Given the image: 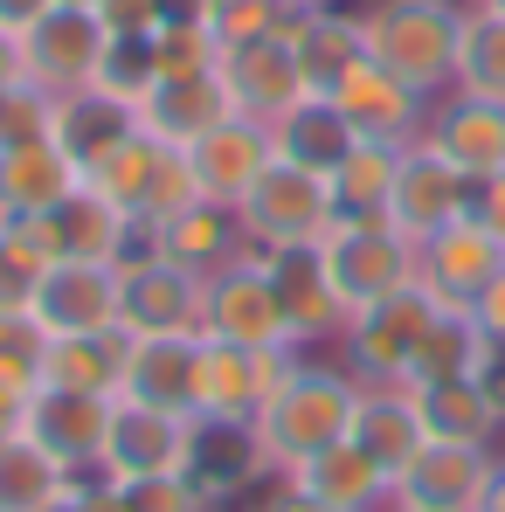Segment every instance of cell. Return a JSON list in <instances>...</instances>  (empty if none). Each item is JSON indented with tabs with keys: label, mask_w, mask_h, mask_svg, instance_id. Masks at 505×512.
<instances>
[{
	"label": "cell",
	"mask_w": 505,
	"mask_h": 512,
	"mask_svg": "<svg viewBox=\"0 0 505 512\" xmlns=\"http://www.w3.org/2000/svg\"><path fill=\"white\" fill-rule=\"evenodd\" d=\"M70 485H77V478H70L42 443H28L21 429L0 443V512H42V506H56Z\"/></svg>",
	"instance_id": "obj_35"
},
{
	"label": "cell",
	"mask_w": 505,
	"mask_h": 512,
	"mask_svg": "<svg viewBox=\"0 0 505 512\" xmlns=\"http://www.w3.org/2000/svg\"><path fill=\"white\" fill-rule=\"evenodd\" d=\"M436 291H395V298H374V305H360L353 319H346V367L367 381V388H409L416 381V353H422V333H429V319H436Z\"/></svg>",
	"instance_id": "obj_4"
},
{
	"label": "cell",
	"mask_w": 505,
	"mask_h": 512,
	"mask_svg": "<svg viewBox=\"0 0 505 512\" xmlns=\"http://www.w3.org/2000/svg\"><path fill=\"white\" fill-rule=\"evenodd\" d=\"M104 21L97 7H70V0H49L21 35H14V56H21V77L42 84L49 97L63 90H84L97 84V63H104Z\"/></svg>",
	"instance_id": "obj_6"
},
{
	"label": "cell",
	"mask_w": 505,
	"mask_h": 512,
	"mask_svg": "<svg viewBox=\"0 0 505 512\" xmlns=\"http://www.w3.org/2000/svg\"><path fill=\"white\" fill-rule=\"evenodd\" d=\"M14 429H21V409H14V402H0V443H7Z\"/></svg>",
	"instance_id": "obj_54"
},
{
	"label": "cell",
	"mask_w": 505,
	"mask_h": 512,
	"mask_svg": "<svg viewBox=\"0 0 505 512\" xmlns=\"http://www.w3.org/2000/svg\"><path fill=\"white\" fill-rule=\"evenodd\" d=\"M139 132V118H132V104H118V97H104L97 84L84 90H63L56 97V118H49V139H56V153L70 160L77 173H90L111 146H125Z\"/></svg>",
	"instance_id": "obj_24"
},
{
	"label": "cell",
	"mask_w": 505,
	"mask_h": 512,
	"mask_svg": "<svg viewBox=\"0 0 505 512\" xmlns=\"http://www.w3.org/2000/svg\"><path fill=\"white\" fill-rule=\"evenodd\" d=\"M277 298H284V319H291V340L298 346H326V340H346V319L353 305L339 298L333 270H326V250L305 243V250H270L263 256Z\"/></svg>",
	"instance_id": "obj_13"
},
{
	"label": "cell",
	"mask_w": 505,
	"mask_h": 512,
	"mask_svg": "<svg viewBox=\"0 0 505 512\" xmlns=\"http://www.w3.org/2000/svg\"><path fill=\"white\" fill-rule=\"evenodd\" d=\"M139 243H146V250H160L167 263H180V270H194V277H215L229 256H243L236 215H229L222 201H194V208H180V215L160 222V229H146Z\"/></svg>",
	"instance_id": "obj_31"
},
{
	"label": "cell",
	"mask_w": 505,
	"mask_h": 512,
	"mask_svg": "<svg viewBox=\"0 0 505 512\" xmlns=\"http://www.w3.org/2000/svg\"><path fill=\"white\" fill-rule=\"evenodd\" d=\"M395 146H353L346 167L333 173V208L339 222H388V187H395Z\"/></svg>",
	"instance_id": "obj_36"
},
{
	"label": "cell",
	"mask_w": 505,
	"mask_h": 512,
	"mask_svg": "<svg viewBox=\"0 0 505 512\" xmlns=\"http://www.w3.org/2000/svg\"><path fill=\"white\" fill-rule=\"evenodd\" d=\"M291 7H339V0H291Z\"/></svg>",
	"instance_id": "obj_56"
},
{
	"label": "cell",
	"mask_w": 505,
	"mask_h": 512,
	"mask_svg": "<svg viewBox=\"0 0 505 512\" xmlns=\"http://www.w3.org/2000/svg\"><path fill=\"white\" fill-rule=\"evenodd\" d=\"M291 14H298L291 0H208V28H215V42H222V49L291 28Z\"/></svg>",
	"instance_id": "obj_43"
},
{
	"label": "cell",
	"mask_w": 505,
	"mask_h": 512,
	"mask_svg": "<svg viewBox=\"0 0 505 512\" xmlns=\"http://www.w3.org/2000/svg\"><path fill=\"white\" fill-rule=\"evenodd\" d=\"M346 443H360L388 478H402L409 464H416V450L429 443V429H422V409L409 388H367L360 395V416H353V436Z\"/></svg>",
	"instance_id": "obj_32"
},
{
	"label": "cell",
	"mask_w": 505,
	"mask_h": 512,
	"mask_svg": "<svg viewBox=\"0 0 505 512\" xmlns=\"http://www.w3.org/2000/svg\"><path fill=\"white\" fill-rule=\"evenodd\" d=\"M21 77V56H14V35H0V90Z\"/></svg>",
	"instance_id": "obj_52"
},
{
	"label": "cell",
	"mask_w": 505,
	"mask_h": 512,
	"mask_svg": "<svg viewBox=\"0 0 505 512\" xmlns=\"http://www.w3.org/2000/svg\"><path fill=\"white\" fill-rule=\"evenodd\" d=\"M42 512H84V506H77V485H70V492H63L56 506H42Z\"/></svg>",
	"instance_id": "obj_55"
},
{
	"label": "cell",
	"mask_w": 505,
	"mask_h": 512,
	"mask_svg": "<svg viewBox=\"0 0 505 512\" xmlns=\"http://www.w3.org/2000/svg\"><path fill=\"white\" fill-rule=\"evenodd\" d=\"M49 222H56L63 256H84V263H125V256L139 250V222H132L125 208H111L97 187H84V180L49 208Z\"/></svg>",
	"instance_id": "obj_28"
},
{
	"label": "cell",
	"mask_w": 505,
	"mask_h": 512,
	"mask_svg": "<svg viewBox=\"0 0 505 512\" xmlns=\"http://www.w3.org/2000/svg\"><path fill=\"white\" fill-rule=\"evenodd\" d=\"M409 395L422 409L429 443H478V450H492V436L505 423V402L485 381H409Z\"/></svg>",
	"instance_id": "obj_30"
},
{
	"label": "cell",
	"mask_w": 505,
	"mask_h": 512,
	"mask_svg": "<svg viewBox=\"0 0 505 512\" xmlns=\"http://www.w3.org/2000/svg\"><path fill=\"white\" fill-rule=\"evenodd\" d=\"M388 512H422V506H388Z\"/></svg>",
	"instance_id": "obj_58"
},
{
	"label": "cell",
	"mask_w": 505,
	"mask_h": 512,
	"mask_svg": "<svg viewBox=\"0 0 505 512\" xmlns=\"http://www.w3.org/2000/svg\"><path fill=\"white\" fill-rule=\"evenodd\" d=\"M42 353H49V333L35 312H0V402L28 409L42 395Z\"/></svg>",
	"instance_id": "obj_38"
},
{
	"label": "cell",
	"mask_w": 505,
	"mask_h": 512,
	"mask_svg": "<svg viewBox=\"0 0 505 512\" xmlns=\"http://www.w3.org/2000/svg\"><path fill=\"white\" fill-rule=\"evenodd\" d=\"M478 7H499V14H505V0H478Z\"/></svg>",
	"instance_id": "obj_57"
},
{
	"label": "cell",
	"mask_w": 505,
	"mask_h": 512,
	"mask_svg": "<svg viewBox=\"0 0 505 512\" xmlns=\"http://www.w3.org/2000/svg\"><path fill=\"white\" fill-rule=\"evenodd\" d=\"M49 118H56V97L42 84H28V77H14V84L0 90V153L42 146L49 139Z\"/></svg>",
	"instance_id": "obj_42"
},
{
	"label": "cell",
	"mask_w": 505,
	"mask_h": 512,
	"mask_svg": "<svg viewBox=\"0 0 505 512\" xmlns=\"http://www.w3.org/2000/svg\"><path fill=\"white\" fill-rule=\"evenodd\" d=\"M77 180H84V173L56 153V139L14 146V153H0V215H49Z\"/></svg>",
	"instance_id": "obj_34"
},
{
	"label": "cell",
	"mask_w": 505,
	"mask_h": 512,
	"mask_svg": "<svg viewBox=\"0 0 505 512\" xmlns=\"http://www.w3.org/2000/svg\"><path fill=\"white\" fill-rule=\"evenodd\" d=\"M201 333L229 346H263V353H305L291 340V319H284V298L263 270V256L243 250L229 256L215 277H208V298H201Z\"/></svg>",
	"instance_id": "obj_5"
},
{
	"label": "cell",
	"mask_w": 505,
	"mask_h": 512,
	"mask_svg": "<svg viewBox=\"0 0 505 512\" xmlns=\"http://www.w3.org/2000/svg\"><path fill=\"white\" fill-rule=\"evenodd\" d=\"M263 512H339V506H326V499H312V492H298V485L284 478V485H277V499H270Z\"/></svg>",
	"instance_id": "obj_49"
},
{
	"label": "cell",
	"mask_w": 505,
	"mask_h": 512,
	"mask_svg": "<svg viewBox=\"0 0 505 512\" xmlns=\"http://www.w3.org/2000/svg\"><path fill=\"white\" fill-rule=\"evenodd\" d=\"M153 160H160V139H146V132H132L125 146H111L97 167L84 173V187H97L111 208H125L132 222H139V201H146V180H153Z\"/></svg>",
	"instance_id": "obj_39"
},
{
	"label": "cell",
	"mask_w": 505,
	"mask_h": 512,
	"mask_svg": "<svg viewBox=\"0 0 505 512\" xmlns=\"http://www.w3.org/2000/svg\"><path fill=\"white\" fill-rule=\"evenodd\" d=\"M42 7H49V0H0V35H21Z\"/></svg>",
	"instance_id": "obj_50"
},
{
	"label": "cell",
	"mask_w": 505,
	"mask_h": 512,
	"mask_svg": "<svg viewBox=\"0 0 505 512\" xmlns=\"http://www.w3.org/2000/svg\"><path fill=\"white\" fill-rule=\"evenodd\" d=\"M132 118H139L146 139L187 153L201 132H215L222 118H236V104H229V90H222V70H215V77H160V84L132 104Z\"/></svg>",
	"instance_id": "obj_22"
},
{
	"label": "cell",
	"mask_w": 505,
	"mask_h": 512,
	"mask_svg": "<svg viewBox=\"0 0 505 512\" xmlns=\"http://www.w3.org/2000/svg\"><path fill=\"white\" fill-rule=\"evenodd\" d=\"M291 49L312 97H333L360 63H367V21L346 7H298L291 14Z\"/></svg>",
	"instance_id": "obj_23"
},
{
	"label": "cell",
	"mask_w": 505,
	"mask_h": 512,
	"mask_svg": "<svg viewBox=\"0 0 505 512\" xmlns=\"http://www.w3.org/2000/svg\"><path fill=\"white\" fill-rule=\"evenodd\" d=\"M35 319H42V333H104V326H118V263L63 256L42 277Z\"/></svg>",
	"instance_id": "obj_21"
},
{
	"label": "cell",
	"mask_w": 505,
	"mask_h": 512,
	"mask_svg": "<svg viewBox=\"0 0 505 512\" xmlns=\"http://www.w3.org/2000/svg\"><path fill=\"white\" fill-rule=\"evenodd\" d=\"M367 21V63L416 84L422 97H443L457 84V42H464V0H381Z\"/></svg>",
	"instance_id": "obj_2"
},
{
	"label": "cell",
	"mask_w": 505,
	"mask_h": 512,
	"mask_svg": "<svg viewBox=\"0 0 505 512\" xmlns=\"http://www.w3.org/2000/svg\"><path fill=\"white\" fill-rule=\"evenodd\" d=\"M70 7H97V0H70Z\"/></svg>",
	"instance_id": "obj_59"
},
{
	"label": "cell",
	"mask_w": 505,
	"mask_h": 512,
	"mask_svg": "<svg viewBox=\"0 0 505 512\" xmlns=\"http://www.w3.org/2000/svg\"><path fill=\"white\" fill-rule=\"evenodd\" d=\"M298 492H312V499H326L339 512H381L395 506V478L360 450V443H333V450H319L312 464H298V471H284Z\"/></svg>",
	"instance_id": "obj_29"
},
{
	"label": "cell",
	"mask_w": 505,
	"mask_h": 512,
	"mask_svg": "<svg viewBox=\"0 0 505 512\" xmlns=\"http://www.w3.org/2000/svg\"><path fill=\"white\" fill-rule=\"evenodd\" d=\"M298 353H263V346H229L201 333V374H194V423H256L270 388L284 381Z\"/></svg>",
	"instance_id": "obj_9"
},
{
	"label": "cell",
	"mask_w": 505,
	"mask_h": 512,
	"mask_svg": "<svg viewBox=\"0 0 505 512\" xmlns=\"http://www.w3.org/2000/svg\"><path fill=\"white\" fill-rule=\"evenodd\" d=\"M333 104L346 111L353 139H367V146H395V153H402V146H416V139H422L436 97H422L416 84L388 77L381 63H360V70L333 90Z\"/></svg>",
	"instance_id": "obj_15"
},
{
	"label": "cell",
	"mask_w": 505,
	"mask_h": 512,
	"mask_svg": "<svg viewBox=\"0 0 505 512\" xmlns=\"http://www.w3.org/2000/svg\"><path fill=\"white\" fill-rule=\"evenodd\" d=\"M319 250H326V270H333L339 298H346L353 312L374 305V298L409 291L422 277V243H409L395 222H339Z\"/></svg>",
	"instance_id": "obj_7"
},
{
	"label": "cell",
	"mask_w": 505,
	"mask_h": 512,
	"mask_svg": "<svg viewBox=\"0 0 505 512\" xmlns=\"http://www.w3.org/2000/svg\"><path fill=\"white\" fill-rule=\"evenodd\" d=\"M125 360H132V333H125V326H104V333H49L42 388L118 395V388H125Z\"/></svg>",
	"instance_id": "obj_26"
},
{
	"label": "cell",
	"mask_w": 505,
	"mask_h": 512,
	"mask_svg": "<svg viewBox=\"0 0 505 512\" xmlns=\"http://www.w3.org/2000/svg\"><path fill=\"white\" fill-rule=\"evenodd\" d=\"M471 215V173H457L429 139L402 146L395 160V187H388V222L409 236V243H429L436 229L464 222Z\"/></svg>",
	"instance_id": "obj_10"
},
{
	"label": "cell",
	"mask_w": 505,
	"mask_h": 512,
	"mask_svg": "<svg viewBox=\"0 0 505 512\" xmlns=\"http://www.w3.org/2000/svg\"><path fill=\"white\" fill-rule=\"evenodd\" d=\"M111 409L118 395H77V388H42L21 409V436L42 443L70 478H97L104 471V436H111Z\"/></svg>",
	"instance_id": "obj_11"
},
{
	"label": "cell",
	"mask_w": 505,
	"mask_h": 512,
	"mask_svg": "<svg viewBox=\"0 0 505 512\" xmlns=\"http://www.w3.org/2000/svg\"><path fill=\"white\" fill-rule=\"evenodd\" d=\"M56 263H42V256L28 250L7 222H0V312H35V298H42V277H49Z\"/></svg>",
	"instance_id": "obj_44"
},
{
	"label": "cell",
	"mask_w": 505,
	"mask_h": 512,
	"mask_svg": "<svg viewBox=\"0 0 505 512\" xmlns=\"http://www.w3.org/2000/svg\"><path fill=\"white\" fill-rule=\"evenodd\" d=\"M104 35H160V0H97Z\"/></svg>",
	"instance_id": "obj_46"
},
{
	"label": "cell",
	"mask_w": 505,
	"mask_h": 512,
	"mask_svg": "<svg viewBox=\"0 0 505 512\" xmlns=\"http://www.w3.org/2000/svg\"><path fill=\"white\" fill-rule=\"evenodd\" d=\"M478 512H505V464H492V485H485V506Z\"/></svg>",
	"instance_id": "obj_53"
},
{
	"label": "cell",
	"mask_w": 505,
	"mask_h": 512,
	"mask_svg": "<svg viewBox=\"0 0 505 512\" xmlns=\"http://www.w3.org/2000/svg\"><path fill=\"white\" fill-rule=\"evenodd\" d=\"M471 97H492L505 104V14L499 7H464V42H457V84Z\"/></svg>",
	"instance_id": "obj_37"
},
{
	"label": "cell",
	"mask_w": 505,
	"mask_h": 512,
	"mask_svg": "<svg viewBox=\"0 0 505 512\" xmlns=\"http://www.w3.org/2000/svg\"><path fill=\"white\" fill-rule=\"evenodd\" d=\"M471 215L492 229L505 243V173H485V180H471Z\"/></svg>",
	"instance_id": "obj_47"
},
{
	"label": "cell",
	"mask_w": 505,
	"mask_h": 512,
	"mask_svg": "<svg viewBox=\"0 0 505 512\" xmlns=\"http://www.w3.org/2000/svg\"><path fill=\"white\" fill-rule=\"evenodd\" d=\"M153 84H160V70H153V35H111V42H104V63H97V90L118 97V104H139Z\"/></svg>",
	"instance_id": "obj_40"
},
{
	"label": "cell",
	"mask_w": 505,
	"mask_h": 512,
	"mask_svg": "<svg viewBox=\"0 0 505 512\" xmlns=\"http://www.w3.org/2000/svg\"><path fill=\"white\" fill-rule=\"evenodd\" d=\"M499 340L478 326L471 305H436L429 333H422V353H416V381H485Z\"/></svg>",
	"instance_id": "obj_33"
},
{
	"label": "cell",
	"mask_w": 505,
	"mask_h": 512,
	"mask_svg": "<svg viewBox=\"0 0 505 512\" xmlns=\"http://www.w3.org/2000/svg\"><path fill=\"white\" fill-rule=\"evenodd\" d=\"M422 139H429L457 173H471V180L505 173V104L471 97V90H443V97L429 104Z\"/></svg>",
	"instance_id": "obj_17"
},
{
	"label": "cell",
	"mask_w": 505,
	"mask_h": 512,
	"mask_svg": "<svg viewBox=\"0 0 505 512\" xmlns=\"http://www.w3.org/2000/svg\"><path fill=\"white\" fill-rule=\"evenodd\" d=\"M180 21H208V0H160V28H180Z\"/></svg>",
	"instance_id": "obj_51"
},
{
	"label": "cell",
	"mask_w": 505,
	"mask_h": 512,
	"mask_svg": "<svg viewBox=\"0 0 505 512\" xmlns=\"http://www.w3.org/2000/svg\"><path fill=\"white\" fill-rule=\"evenodd\" d=\"M222 90H229V104L243 118H256V125H277L298 97H312L305 90V70H298V49H291V28L222 49Z\"/></svg>",
	"instance_id": "obj_12"
},
{
	"label": "cell",
	"mask_w": 505,
	"mask_h": 512,
	"mask_svg": "<svg viewBox=\"0 0 505 512\" xmlns=\"http://www.w3.org/2000/svg\"><path fill=\"white\" fill-rule=\"evenodd\" d=\"M270 146H277L284 167H305V173H319V180H333L360 139H353V125H346V111H339L333 97H298L270 125Z\"/></svg>",
	"instance_id": "obj_27"
},
{
	"label": "cell",
	"mask_w": 505,
	"mask_h": 512,
	"mask_svg": "<svg viewBox=\"0 0 505 512\" xmlns=\"http://www.w3.org/2000/svg\"><path fill=\"white\" fill-rule=\"evenodd\" d=\"M270 471V450L256 423H194V450H187V478L208 492V506L250 492L256 478Z\"/></svg>",
	"instance_id": "obj_25"
},
{
	"label": "cell",
	"mask_w": 505,
	"mask_h": 512,
	"mask_svg": "<svg viewBox=\"0 0 505 512\" xmlns=\"http://www.w3.org/2000/svg\"><path fill=\"white\" fill-rule=\"evenodd\" d=\"M505 263V243L478 222V215H464V222H450V229H436L429 243H422V291H436L443 305H471L492 277H499Z\"/></svg>",
	"instance_id": "obj_19"
},
{
	"label": "cell",
	"mask_w": 505,
	"mask_h": 512,
	"mask_svg": "<svg viewBox=\"0 0 505 512\" xmlns=\"http://www.w3.org/2000/svg\"><path fill=\"white\" fill-rule=\"evenodd\" d=\"M153 70L160 77H215L222 70V42L208 21H180V28H160L153 35Z\"/></svg>",
	"instance_id": "obj_41"
},
{
	"label": "cell",
	"mask_w": 505,
	"mask_h": 512,
	"mask_svg": "<svg viewBox=\"0 0 505 512\" xmlns=\"http://www.w3.org/2000/svg\"><path fill=\"white\" fill-rule=\"evenodd\" d=\"M485 485H492V450H478V443H422L416 464L395 478V506L478 512Z\"/></svg>",
	"instance_id": "obj_16"
},
{
	"label": "cell",
	"mask_w": 505,
	"mask_h": 512,
	"mask_svg": "<svg viewBox=\"0 0 505 512\" xmlns=\"http://www.w3.org/2000/svg\"><path fill=\"white\" fill-rule=\"evenodd\" d=\"M194 374H201V333H153V340H132L118 402L167 409V416H194Z\"/></svg>",
	"instance_id": "obj_20"
},
{
	"label": "cell",
	"mask_w": 505,
	"mask_h": 512,
	"mask_svg": "<svg viewBox=\"0 0 505 512\" xmlns=\"http://www.w3.org/2000/svg\"><path fill=\"white\" fill-rule=\"evenodd\" d=\"M229 215H236L243 250H256V256L305 250V243H326V236L339 229L333 180H319V173H305V167H284V160H270L263 180H256Z\"/></svg>",
	"instance_id": "obj_3"
},
{
	"label": "cell",
	"mask_w": 505,
	"mask_h": 512,
	"mask_svg": "<svg viewBox=\"0 0 505 512\" xmlns=\"http://www.w3.org/2000/svg\"><path fill=\"white\" fill-rule=\"evenodd\" d=\"M360 395H367V381L346 367V360H312V353H298L291 367H284V381L270 388V402H263V416H256V436H263V450H270V471H298V464H312L319 450H333L353 436V416H360Z\"/></svg>",
	"instance_id": "obj_1"
},
{
	"label": "cell",
	"mask_w": 505,
	"mask_h": 512,
	"mask_svg": "<svg viewBox=\"0 0 505 512\" xmlns=\"http://www.w3.org/2000/svg\"><path fill=\"white\" fill-rule=\"evenodd\" d=\"M471 312H478V326H485V333L505 346V263H499V277H492V284L471 298Z\"/></svg>",
	"instance_id": "obj_48"
},
{
	"label": "cell",
	"mask_w": 505,
	"mask_h": 512,
	"mask_svg": "<svg viewBox=\"0 0 505 512\" xmlns=\"http://www.w3.org/2000/svg\"><path fill=\"white\" fill-rule=\"evenodd\" d=\"M118 492H125V512H215V506H208V492H201L187 471L132 478V485H118Z\"/></svg>",
	"instance_id": "obj_45"
},
{
	"label": "cell",
	"mask_w": 505,
	"mask_h": 512,
	"mask_svg": "<svg viewBox=\"0 0 505 512\" xmlns=\"http://www.w3.org/2000/svg\"><path fill=\"white\" fill-rule=\"evenodd\" d=\"M187 450H194V416L118 402L111 409V436H104V478H118V485L167 478V471H187Z\"/></svg>",
	"instance_id": "obj_14"
},
{
	"label": "cell",
	"mask_w": 505,
	"mask_h": 512,
	"mask_svg": "<svg viewBox=\"0 0 505 512\" xmlns=\"http://www.w3.org/2000/svg\"><path fill=\"white\" fill-rule=\"evenodd\" d=\"M201 298H208V277L167 263L160 250H139L118 263V326L132 340H153V333H201Z\"/></svg>",
	"instance_id": "obj_8"
},
{
	"label": "cell",
	"mask_w": 505,
	"mask_h": 512,
	"mask_svg": "<svg viewBox=\"0 0 505 512\" xmlns=\"http://www.w3.org/2000/svg\"><path fill=\"white\" fill-rule=\"evenodd\" d=\"M187 160H194V187H201V201H222V208H236L243 194H250L263 167L277 160V146H270V125H256V118H222L215 132H201L194 146H187Z\"/></svg>",
	"instance_id": "obj_18"
}]
</instances>
